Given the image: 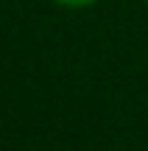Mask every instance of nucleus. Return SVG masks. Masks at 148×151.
Wrapping results in <instances>:
<instances>
[{"instance_id":"1","label":"nucleus","mask_w":148,"mask_h":151,"mask_svg":"<svg viewBox=\"0 0 148 151\" xmlns=\"http://www.w3.org/2000/svg\"><path fill=\"white\" fill-rule=\"evenodd\" d=\"M56 6H61V9H89V6H95L98 0H53Z\"/></svg>"},{"instance_id":"2","label":"nucleus","mask_w":148,"mask_h":151,"mask_svg":"<svg viewBox=\"0 0 148 151\" xmlns=\"http://www.w3.org/2000/svg\"><path fill=\"white\" fill-rule=\"evenodd\" d=\"M145 6H148V0H145Z\"/></svg>"}]
</instances>
